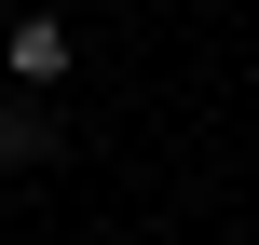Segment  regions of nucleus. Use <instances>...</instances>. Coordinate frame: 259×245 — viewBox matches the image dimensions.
Masks as SVG:
<instances>
[{"label": "nucleus", "instance_id": "2", "mask_svg": "<svg viewBox=\"0 0 259 245\" xmlns=\"http://www.w3.org/2000/svg\"><path fill=\"white\" fill-rule=\"evenodd\" d=\"M0 14H14V0H0Z\"/></svg>", "mask_w": 259, "mask_h": 245}, {"label": "nucleus", "instance_id": "1", "mask_svg": "<svg viewBox=\"0 0 259 245\" xmlns=\"http://www.w3.org/2000/svg\"><path fill=\"white\" fill-rule=\"evenodd\" d=\"M0 55H14V82H27V95H41V82H68V27H55V14H14V27H0Z\"/></svg>", "mask_w": 259, "mask_h": 245}]
</instances>
